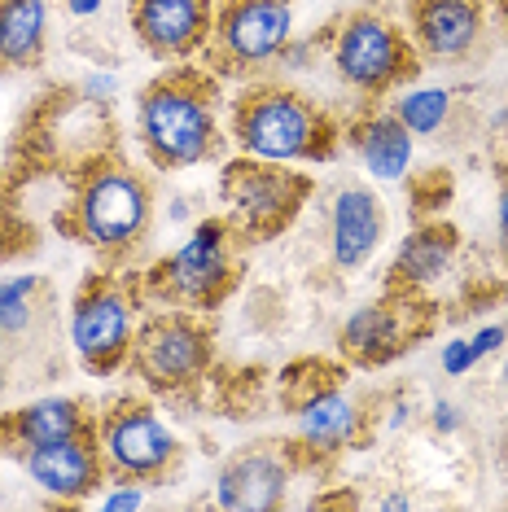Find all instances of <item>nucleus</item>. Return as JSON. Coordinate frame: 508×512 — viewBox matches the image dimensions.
<instances>
[{"instance_id":"13","label":"nucleus","mask_w":508,"mask_h":512,"mask_svg":"<svg viewBox=\"0 0 508 512\" xmlns=\"http://www.w3.org/2000/svg\"><path fill=\"white\" fill-rule=\"evenodd\" d=\"M215 0H127L136 44L158 62H189L202 57L211 36Z\"/></svg>"},{"instance_id":"1","label":"nucleus","mask_w":508,"mask_h":512,"mask_svg":"<svg viewBox=\"0 0 508 512\" xmlns=\"http://www.w3.org/2000/svg\"><path fill=\"white\" fill-rule=\"evenodd\" d=\"M71 176V197L53 215V228L71 241H84L101 267H119L149 232L154 206L145 180L114 149L79 162Z\"/></svg>"},{"instance_id":"11","label":"nucleus","mask_w":508,"mask_h":512,"mask_svg":"<svg viewBox=\"0 0 508 512\" xmlns=\"http://www.w3.org/2000/svg\"><path fill=\"white\" fill-rule=\"evenodd\" d=\"M97 442L106 469L136 486H163L180 464L176 434L163 425L154 407L145 399H132V394L106 403V412L97 416Z\"/></svg>"},{"instance_id":"3","label":"nucleus","mask_w":508,"mask_h":512,"mask_svg":"<svg viewBox=\"0 0 508 512\" xmlns=\"http://www.w3.org/2000/svg\"><path fill=\"white\" fill-rule=\"evenodd\" d=\"M338 123L311 97L281 84H254L233 97V141L263 162H325L338 154Z\"/></svg>"},{"instance_id":"12","label":"nucleus","mask_w":508,"mask_h":512,"mask_svg":"<svg viewBox=\"0 0 508 512\" xmlns=\"http://www.w3.org/2000/svg\"><path fill=\"white\" fill-rule=\"evenodd\" d=\"M430 329H434V311L425 302V294L386 285V294L377 302H368L355 316H346L338 333V351L355 368H381L390 359H399L408 346H417Z\"/></svg>"},{"instance_id":"6","label":"nucleus","mask_w":508,"mask_h":512,"mask_svg":"<svg viewBox=\"0 0 508 512\" xmlns=\"http://www.w3.org/2000/svg\"><path fill=\"white\" fill-rule=\"evenodd\" d=\"M136 307H141V285L136 276H123L119 267H101L79 285L71 307V342L79 364L92 377H114L119 368H127L136 337Z\"/></svg>"},{"instance_id":"7","label":"nucleus","mask_w":508,"mask_h":512,"mask_svg":"<svg viewBox=\"0 0 508 512\" xmlns=\"http://www.w3.org/2000/svg\"><path fill=\"white\" fill-rule=\"evenodd\" d=\"M224 219L237 232V241H276L298 219L311 197V176L290 167H272L263 158H233L219 176Z\"/></svg>"},{"instance_id":"30","label":"nucleus","mask_w":508,"mask_h":512,"mask_svg":"<svg viewBox=\"0 0 508 512\" xmlns=\"http://www.w3.org/2000/svg\"><path fill=\"white\" fill-rule=\"evenodd\" d=\"M504 386H508V364H504Z\"/></svg>"},{"instance_id":"16","label":"nucleus","mask_w":508,"mask_h":512,"mask_svg":"<svg viewBox=\"0 0 508 512\" xmlns=\"http://www.w3.org/2000/svg\"><path fill=\"white\" fill-rule=\"evenodd\" d=\"M97 434V416L79 399H36L14 412H0V456H22L27 447H44V442L62 438H84Z\"/></svg>"},{"instance_id":"21","label":"nucleus","mask_w":508,"mask_h":512,"mask_svg":"<svg viewBox=\"0 0 508 512\" xmlns=\"http://www.w3.org/2000/svg\"><path fill=\"white\" fill-rule=\"evenodd\" d=\"M49 40L44 0H0V71H31Z\"/></svg>"},{"instance_id":"17","label":"nucleus","mask_w":508,"mask_h":512,"mask_svg":"<svg viewBox=\"0 0 508 512\" xmlns=\"http://www.w3.org/2000/svg\"><path fill=\"white\" fill-rule=\"evenodd\" d=\"M285 491H290V460L276 456L268 447H250L241 456H233L219 469V482H215L219 508H233V512L281 508Z\"/></svg>"},{"instance_id":"5","label":"nucleus","mask_w":508,"mask_h":512,"mask_svg":"<svg viewBox=\"0 0 508 512\" xmlns=\"http://www.w3.org/2000/svg\"><path fill=\"white\" fill-rule=\"evenodd\" d=\"M285 412L294 416L298 438H294V460L298 464H329L342 451H351L364 438V403L351 399L342 381V368H329L320 359L285 368L281 381Z\"/></svg>"},{"instance_id":"26","label":"nucleus","mask_w":508,"mask_h":512,"mask_svg":"<svg viewBox=\"0 0 508 512\" xmlns=\"http://www.w3.org/2000/svg\"><path fill=\"white\" fill-rule=\"evenodd\" d=\"M106 508H141V491H110Z\"/></svg>"},{"instance_id":"27","label":"nucleus","mask_w":508,"mask_h":512,"mask_svg":"<svg viewBox=\"0 0 508 512\" xmlns=\"http://www.w3.org/2000/svg\"><path fill=\"white\" fill-rule=\"evenodd\" d=\"M97 5H101V0H71V9H75L79 18H84V14H92V9H97Z\"/></svg>"},{"instance_id":"29","label":"nucleus","mask_w":508,"mask_h":512,"mask_svg":"<svg viewBox=\"0 0 508 512\" xmlns=\"http://www.w3.org/2000/svg\"><path fill=\"white\" fill-rule=\"evenodd\" d=\"M495 14H500V22H504V31H508V0H495Z\"/></svg>"},{"instance_id":"15","label":"nucleus","mask_w":508,"mask_h":512,"mask_svg":"<svg viewBox=\"0 0 508 512\" xmlns=\"http://www.w3.org/2000/svg\"><path fill=\"white\" fill-rule=\"evenodd\" d=\"M18 464L27 469V477L49 491L53 499H84L106 482V456H101L97 434L84 438H62V442H44V447H27L18 456Z\"/></svg>"},{"instance_id":"23","label":"nucleus","mask_w":508,"mask_h":512,"mask_svg":"<svg viewBox=\"0 0 508 512\" xmlns=\"http://www.w3.org/2000/svg\"><path fill=\"white\" fill-rule=\"evenodd\" d=\"M447 110H452V97L443 88H421V92H403L395 101V119L408 127L412 136H430L447 123Z\"/></svg>"},{"instance_id":"28","label":"nucleus","mask_w":508,"mask_h":512,"mask_svg":"<svg viewBox=\"0 0 508 512\" xmlns=\"http://www.w3.org/2000/svg\"><path fill=\"white\" fill-rule=\"evenodd\" d=\"M381 508H408V499H403V495H390V499H381Z\"/></svg>"},{"instance_id":"20","label":"nucleus","mask_w":508,"mask_h":512,"mask_svg":"<svg viewBox=\"0 0 508 512\" xmlns=\"http://www.w3.org/2000/svg\"><path fill=\"white\" fill-rule=\"evenodd\" d=\"M351 145L377 180H403L412 162V132L395 119V110H364L351 123Z\"/></svg>"},{"instance_id":"19","label":"nucleus","mask_w":508,"mask_h":512,"mask_svg":"<svg viewBox=\"0 0 508 512\" xmlns=\"http://www.w3.org/2000/svg\"><path fill=\"white\" fill-rule=\"evenodd\" d=\"M460 250V232L452 224H438V219H430V224H417L403 237V246L395 254V267H390V281L395 289H417V294H425L434 281H443L447 267H452Z\"/></svg>"},{"instance_id":"25","label":"nucleus","mask_w":508,"mask_h":512,"mask_svg":"<svg viewBox=\"0 0 508 512\" xmlns=\"http://www.w3.org/2000/svg\"><path fill=\"white\" fill-rule=\"evenodd\" d=\"M495 219H500V246H504V254H508V176H504V184H500V211H495Z\"/></svg>"},{"instance_id":"9","label":"nucleus","mask_w":508,"mask_h":512,"mask_svg":"<svg viewBox=\"0 0 508 512\" xmlns=\"http://www.w3.org/2000/svg\"><path fill=\"white\" fill-rule=\"evenodd\" d=\"M294 0H215L202 62L215 75H259L290 49Z\"/></svg>"},{"instance_id":"14","label":"nucleus","mask_w":508,"mask_h":512,"mask_svg":"<svg viewBox=\"0 0 508 512\" xmlns=\"http://www.w3.org/2000/svg\"><path fill=\"white\" fill-rule=\"evenodd\" d=\"M482 31H487L482 0H408V36L421 57L460 62L478 49Z\"/></svg>"},{"instance_id":"24","label":"nucleus","mask_w":508,"mask_h":512,"mask_svg":"<svg viewBox=\"0 0 508 512\" xmlns=\"http://www.w3.org/2000/svg\"><path fill=\"white\" fill-rule=\"evenodd\" d=\"M434 425H438V429H443V434H452V429L460 425L456 407H452V403H447V399H438V403H434Z\"/></svg>"},{"instance_id":"22","label":"nucleus","mask_w":508,"mask_h":512,"mask_svg":"<svg viewBox=\"0 0 508 512\" xmlns=\"http://www.w3.org/2000/svg\"><path fill=\"white\" fill-rule=\"evenodd\" d=\"M40 289H44L40 276H9V281H0V337H18L31 329Z\"/></svg>"},{"instance_id":"10","label":"nucleus","mask_w":508,"mask_h":512,"mask_svg":"<svg viewBox=\"0 0 508 512\" xmlns=\"http://www.w3.org/2000/svg\"><path fill=\"white\" fill-rule=\"evenodd\" d=\"M417 57L421 53L408 31L395 27L390 18L373 14V9L342 18V27L333 31V66H338L342 84L364 92L368 101H381L408 84L421 66Z\"/></svg>"},{"instance_id":"8","label":"nucleus","mask_w":508,"mask_h":512,"mask_svg":"<svg viewBox=\"0 0 508 512\" xmlns=\"http://www.w3.org/2000/svg\"><path fill=\"white\" fill-rule=\"evenodd\" d=\"M211 355H215V342H211V329H206V320L198 311L163 307L136 329L127 368L154 394L180 399V394H189L193 386H202L206 368H211Z\"/></svg>"},{"instance_id":"18","label":"nucleus","mask_w":508,"mask_h":512,"mask_svg":"<svg viewBox=\"0 0 508 512\" xmlns=\"http://www.w3.org/2000/svg\"><path fill=\"white\" fill-rule=\"evenodd\" d=\"M381 228H386V215H381L377 193L360 184L342 189L333 202V263L342 272H360L381 246Z\"/></svg>"},{"instance_id":"2","label":"nucleus","mask_w":508,"mask_h":512,"mask_svg":"<svg viewBox=\"0 0 508 512\" xmlns=\"http://www.w3.org/2000/svg\"><path fill=\"white\" fill-rule=\"evenodd\" d=\"M215 97L219 75L189 62H176L154 84H145L136 123H141L145 154L158 171H184L219 154Z\"/></svg>"},{"instance_id":"4","label":"nucleus","mask_w":508,"mask_h":512,"mask_svg":"<svg viewBox=\"0 0 508 512\" xmlns=\"http://www.w3.org/2000/svg\"><path fill=\"white\" fill-rule=\"evenodd\" d=\"M237 281H241V254H237V232L228 228V219H202L180 250L158 259L145 276H136L141 302L198 311V316L215 311L237 289Z\"/></svg>"}]
</instances>
